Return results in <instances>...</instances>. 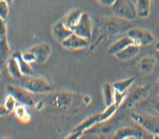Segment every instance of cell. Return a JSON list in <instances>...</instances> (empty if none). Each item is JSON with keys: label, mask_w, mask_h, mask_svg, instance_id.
<instances>
[{"label": "cell", "mask_w": 159, "mask_h": 139, "mask_svg": "<svg viewBox=\"0 0 159 139\" xmlns=\"http://www.w3.org/2000/svg\"><path fill=\"white\" fill-rule=\"evenodd\" d=\"M117 108L114 104H112L109 107H107V109L102 113L96 114V115L91 116L85 120H84L81 124H80L78 127H76L72 132L71 135L68 136V138H78L80 137L83 132L87 131V130L91 128L98 123L105 122L106 120H109L111 117L114 114Z\"/></svg>", "instance_id": "cell-1"}, {"label": "cell", "mask_w": 159, "mask_h": 139, "mask_svg": "<svg viewBox=\"0 0 159 139\" xmlns=\"http://www.w3.org/2000/svg\"><path fill=\"white\" fill-rule=\"evenodd\" d=\"M131 118L136 124L143 127L153 138L159 135V114L157 115L148 113L132 112Z\"/></svg>", "instance_id": "cell-2"}, {"label": "cell", "mask_w": 159, "mask_h": 139, "mask_svg": "<svg viewBox=\"0 0 159 139\" xmlns=\"http://www.w3.org/2000/svg\"><path fill=\"white\" fill-rule=\"evenodd\" d=\"M114 15L126 21H133L138 17L133 0H115L111 6Z\"/></svg>", "instance_id": "cell-3"}, {"label": "cell", "mask_w": 159, "mask_h": 139, "mask_svg": "<svg viewBox=\"0 0 159 139\" xmlns=\"http://www.w3.org/2000/svg\"><path fill=\"white\" fill-rule=\"evenodd\" d=\"M20 81L21 86L32 94H46L52 91L53 86L46 79L33 76H23Z\"/></svg>", "instance_id": "cell-4"}, {"label": "cell", "mask_w": 159, "mask_h": 139, "mask_svg": "<svg viewBox=\"0 0 159 139\" xmlns=\"http://www.w3.org/2000/svg\"><path fill=\"white\" fill-rule=\"evenodd\" d=\"M127 36L131 39L134 44L140 47L151 45L155 41V37L151 31L140 28H130L127 30Z\"/></svg>", "instance_id": "cell-5"}, {"label": "cell", "mask_w": 159, "mask_h": 139, "mask_svg": "<svg viewBox=\"0 0 159 139\" xmlns=\"http://www.w3.org/2000/svg\"><path fill=\"white\" fill-rule=\"evenodd\" d=\"M8 94H10L15 99L17 102L25 107H33L34 105V99L32 93L28 91L23 86H17L14 85H8L7 86Z\"/></svg>", "instance_id": "cell-6"}, {"label": "cell", "mask_w": 159, "mask_h": 139, "mask_svg": "<svg viewBox=\"0 0 159 139\" xmlns=\"http://www.w3.org/2000/svg\"><path fill=\"white\" fill-rule=\"evenodd\" d=\"M72 31L89 41L93 34V22L89 15L83 12L78 24L72 28Z\"/></svg>", "instance_id": "cell-7"}, {"label": "cell", "mask_w": 159, "mask_h": 139, "mask_svg": "<svg viewBox=\"0 0 159 139\" xmlns=\"http://www.w3.org/2000/svg\"><path fill=\"white\" fill-rule=\"evenodd\" d=\"M151 86H137L131 91H129L126 97V105L128 108L134 107L139 102L142 101L148 96Z\"/></svg>", "instance_id": "cell-8"}, {"label": "cell", "mask_w": 159, "mask_h": 139, "mask_svg": "<svg viewBox=\"0 0 159 139\" xmlns=\"http://www.w3.org/2000/svg\"><path fill=\"white\" fill-rule=\"evenodd\" d=\"M134 127H123L119 128L114 135V138H143L148 133L143 127L136 124Z\"/></svg>", "instance_id": "cell-9"}, {"label": "cell", "mask_w": 159, "mask_h": 139, "mask_svg": "<svg viewBox=\"0 0 159 139\" xmlns=\"http://www.w3.org/2000/svg\"><path fill=\"white\" fill-rule=\"evenodd\" d=\"M34 55L36 63L43 64L47 60L52 52V48L48 44L41 43L35 45L28 49Z\"/></svg>", "instance_id": "cell-10"}, {"label": "cell", "mask_w": 159, "mask_h": 139, "mask_svg": "<svg viewBox=\"0 0 159 139\" xmlns=\"http://www.w3.org/2000/svg\"><path fill=\"white\" fill-rule=\"evenodd\" d=\"M64 47L70 50H80L86 48L88 45V40L78 36L74 33L61 42Z\"/></svg>", "instance_id": "cell-11"}, {"label": "cell", "mask_w": 159, "mask_h": 139, "mask_svg": "<svg viewBox=\"0 0 159 139\" xmlns=\"http://www.w3.org/2000/svg\"><path fill=\"white\" fill-rule=\"evenodd\" d=\"M140 49V46L134 44H132L127 46L124 49L120 51L114 57H116V59L120 61H129L134 58L139 54Z\"/></svg>", "instance_id": "cell-12"}, {"label": "cell", "mask_w": 159, "mask_h": 139, "mask_svg": "<svg viewBox=\"0 0 159 139\" xmlns=\"http://www.w3.org/2000/svg\"><path fill=\"white\" fill-rule=\"evenodd\" d=\"M52 33L55 38L60 42H62L66 39L68 38L72 33V30L67 28L63 22L60 21L55 23L52 28Z\"/></svg>", "instance_id": "cell-13"}, {"label": "cell", "mask_w": 159, "mask_h": 139, "mask_svg": "<svg viewBox=\"0 0 159 139\" xmlns=\"http://www.w3.org/2000/svg\"><path fill=\"white\" fill-rule=\"evenodd\" d=\"M138 17L146 19L149 17L151 10V0H134Z\"/></svg>", "instance_id": "cell-14"}, {"label": "cell", "mask_w": 159, "mask_h": 139, "mask_svg": "<svg viewBox=\"0 0 159 139\" xmlns=\"http://www.w3.org/2000/svg\"><path fill=\"white\" fill-rule=\"evenodd\" d=\"M156 59L153 56H146L139 62L138 68L141 73L150 75L153 72L156 65Z\"/></svg>", "instance_id": "cell-15"}, {"label": "cell", "mask_w": 159, "mask_h": 139, "mask_svg": "<svg viewBox=\"0 0 159 139\" xmlns=\"http://www.w3.org/2000/svg\"><path fill=\"white\" fill-rule=\"evenodd\" d=\"M133 44L131 39L129 38V36H122L121 38L118 39L117 41H116L115 42L112 44L110 46V47L108 49V53L110 55H113V56H115V55L119 53L120 51H121L127 47V46Z\"/></svg>", "instance_id": "cell-16"}, {"label": "cell", "mask_w": 159, "mask_h": 139, "mask_svg": "<svg viewBox=\"0 0 159 139\" xmlns=\"http://www.w3.org/2000/svg\"><path fill=\"white\" fill-rule=\"evenodd\" d=\"M82 14H83V12L80 9H75L70 11L67 15H65L61 21L67 28L72 30V28L78 24Z\"/></svg>", "instance_id": "cell-17"}, {"label": "cell", "mask_w": 159, "mask_h": 139, "mask_svg": "<svg viewBox=\"0 0 159 139\" xmlns=\"http://www.w3.org/2000/svg\"><path fill=\"white\" fill-rule=\"evenodd\" d=\"M7 68L10 76L16 80H21L24 76L20 69L19 65L14 57H10L7 62Z\"/></svg>", "instance_id": "cell-18"}, {"label": "cell", "mask_w": 159, "mask_h": 139, "mask_svg": "<svg viewBox=\"0 0 159 139\" xmlns=\"http://www.w3.org/2000/svg\"><path fill=\"white\" fill-rule=\"evenodd\" d=\"M12 56L16 59V60L18 63L20 69V71L24 76H32L34 74V70H33L31 65L28 62H26L25 59H23V56H22V52H15Z\"/></svg>", "instance_id": "cell-19"}, {"label": "cell", "mask_w": 159, "mask_h": 139, "mask_svg": "<svg viewBox=\"0 0 159 139\" xmlns=\"http://www.w3.org/2000/svg\"><path fill=\"white\" fill-rule=\"evenodd\" d=\"M134 82V78L132 77V78H126L124 80L118 81L112 83L113 87L115 91L119 93V94H127L129 92V89L133 85Z\"/></svg>", "instance_id": "cell-20"}, {"label": "cell", "mask_w": 159, "mask_h": 139, "mask_svg": "<svg viewBox=\"0 0 159 139\" xmlns=\"http://www.w3.org/2000/svg\"><path fill=\"white\" fill-rule=\"evenodd\" d=\"M10 57V47L9 45L7 38H0V67L7 64Z\"/></svg>", "instance_id": "cell-21"}, {"label": "cell", "mask_w": 159, "mask_h": 139, "mask_svg": "<svg viewBox=\"0 0 159 139\" xmlns=\"http://www.w3.org/2000/svg\"><path fill=\"white\" fill-rule=\"evenodd\" d=\"M103 101L106 106L109 107L114 102V89L112 83H105L102 87Z\"/></svg>", "instance_id": "cell-22"}, {"label": "cell", "mask_w": 159, "mask_h": 139, "mask_svg": "<svg viewBox=\"0 0 159 139\" xmlns=\"http://www.w3.org/2000/svg\"><path fill=\"white\" fill-rule=\"evenodd\" d=\"M15 113L16 114L17 118L19 119L20 120H21L23 123L29 122L30 120V114H28V112L25 109V106L23 104H20L17 106L16 108L15 109Z\"/></svg>", "instance_id": "cell-23"}, {"label": "cell", "mask_w": 159, "mask_h": 139, "mask_svg": "<svg viewBox=\"0 0 159 139\" xmlns=\"http://www.w3.org/2000/svg\"><path fill=\"white\" fill-rule=\"evenodd\" d=\"M9 5L10 4L4 2V0H0V18L4 21H6L10 12Z\"/></svg>", "instance_id": "cell-24"}, {"label": "cell", "mask_w": 159, "mask_h": 139, "mask_svg": "<svg viewBox=\"0 0 159 139\" xmlns=\"http://www.w3.org/2000/svg\"><path fill=\"white\" fill-rule=\"evenodd\" d=\"M16 102L17 101L15 100V99L12 96H11L10 94H8L7 96L6 97L5 101H4V106H5L7 109H8V111L10 112H14L15 108H16Z\"/></svg>", "instance_id": "cell-25"}, {"label": "cell", "mask_w": 159, "mask_h": 139, "mask_svg": "<svg viewBox=\"0 0 159 139\" xmlns=\"http://www.w3.org/2000/svg\"><path fill=\"white\" fill-rule=\"evenodd\" d=\"M7 29L5 21L0 18V38L7 37Z\"/></svg>", "instance_id": "cell-26"}, {"label": "cell", "mask_w": 159, "mask_h": 139, "mask_svg": "<svg viewBox=\"0 0 159 139\" xmlns=\"http://www.w3.org/2000/svg\"><path fill=\"white\" fill-rule=\"evenodd\" d=\"M151 104L153 109H155V111L159 114V95L158 96H156L155 99H153Z\"/></svg>", "instance_id": "cell-27"}, {"label": "cell", "mask_w": 159, "mask_h": 139, "mask_svg": "<svg viewBox=\"0 0 159 139\" xmlns=\"http://www.w3.org/2000/svg\"><path fill=\"white\" fill-rule=\"evenodd\" d=\"M99 4L105 7H111L115 0H96Z\"/></svg>", "instance_id": "cell-28"}, {"label": "cell", "mask_w": 159, "mask_h": 139, "mask_svg": "<svg viewBox=\"0 0 159 139\" xmlns=\"http://www.w3.org/2000/svg\"><path fill=\"white\" fill-rule=\"evenodd\" d=\"M10 112L8 111L4 105H0V117H3L10 114Z\"/></svg>", "instance_id": "cell-29"}, {"label": "cell", "mask_w": 159, "mask_h": 139, "mask_svg": "<svg viewBox=\"0 0 159 139\" xmlns=\"http://www.w3.org/2000/svg\"><path fill=\"white\" fill-rule=\"evenodd\" d=\"M155 49L159 53V41H157L155 44Z\"/></svg>", "instance_id": "cell-30"}, {"label": "cell", "mask_w": 159, "mask_h": 139, "mask_svg": "<svg viewBox=\"0 0 159 139\" xmlns=\"http://www.w3.org/2000/svg\"><path fill=\"white\" fill-rule=\"evenodd\" d=\"M4 2H6L7 3H8L9 4H12V2H13V1H14V0H4Z\"/></svg>", "instance_id": "cell-31"}, {"label": "cell", "mask_w": 159, "mask_h": 139, "mask_svg": "<svg viewBox=\"0 0 159 139\" xmlns=\"http://www.w3.org/2000/svg\"><path fill=\"white\" fill-rule=\"evenodd\" d=\"M2 72L1 67H0V78H2Z\"/></svg>", "instance_id": "cell-32"}, {"label": "cell", "mask_w": 159, "mask_h": 139, "mask_svg": "<svg viewBox=\"0 0 159 139\" xmlns=\"http://www.w3.org/2000/svg\"><path fill=\"white\" fill-rule=\"evenodd\" d=\"M133 1H134V0H133Z\"/></svg>", "instance_id": "cell-33"}]
</instances>
